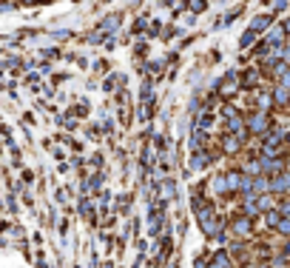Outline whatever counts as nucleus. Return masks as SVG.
<instances>
[{"label":"nucleus","instance_id":"13","mask_svg":"<svg viewBox=\"0 0 290 268\" xmlns=\"http://www.w3.org/2000/svg\"><path fill=\"white\" fill-rule=\"evenodd\" d=\"M256 43V32H250V29H247L245 35H242V40H239V46H242V49H247V46H253Z\"/></svg>","mask_w":290,"mask_h":268},{"label":"nucleus","instance_id":"4","mask_svg":"<svg viewBox=\"0 0 290 268\" xmlns=\"http://www.w3.org/2000/svg\"><path fill=\"white\" fill-rule=\"evenodd\" d=\"M219 143H222V152H225V157H236V154L242 152V137H236V134L222 131Z\"/></svg>","mask_w":290,"mask_h":268},{"label":"nucleus","instance_id":"11","mask_svg":"<svg viewBox=\"0 0 290 268\" xmlns=\"http://www.w3.org/2000/svg\"><path fill=\"white\" fill-rule=\"evenodd\" d=\"M213 123H216V117H213L211 111H202V114H199V120H196V125H199V128H205V131H211Z\"/></svg>","mask_w":290,"mask_h":268},{"label":"nucleus","instance_id":"8","mask_svg":"<svg viewBox=\"0 0 290 268\" xmlns=\"http://www.w3.org/2000/svg\"><path fill=\"white\" fill-rule=\"evenodd\" d=\"M273 26V15H256L253 20H250V32H267V29Z\"/></svg>","mask_w":290,"mask_h":268},{"label":"nucleus","instance_id":"15","mask_svg":"<svg viewBox=\"0 0 290 268\" xmlns=\"http://www.w3.org/2000/svg\"><path fill=\"white\" fill-rule=\"evenodd\" d=\"M128 200H131V197H120V203H117V211H120V214H125V211H128V206H131Z\"/></svg>","mask_w":290,"mask_h":268},{"label":"nucleus","instance_id":"3","mask_svg":"<svg viewBox=\"0 0 290 268\" xmlns=\"http://www.w3.org/2000/svg\"><path fill=\"white\" fill-rule=\"evenodd\" d=\"M222 152L219 149H199V152H191V157H188V169L193 171V174H199V171H208L211 169V163L213 160H219Z\"/></svg>","mask_w":290,"mask_h":268},{"label":"nucleus","instance_id":"18","mask_svg":"<svg viewBox=\"0 0 290 268\" xmlns=\"http://www.w3.org/2000/svg\"><path fill=\"white\" fill-rule=\"evenodd\" d=\"M287 6V0H273V12H279V9H284Z\"/></svg>","mask_w":290,"mask_h":268},{"label":"nucleus","instance_id":"1","mask_svg":"<svg viewBox=\"0 0 290 268\" xmlns=\"http://www.w3.org/2000/svg\"><path fill=\"white\" fill-rule=\"evenodd\" d=\"M228 228H230V237H233V240H253L256 220L236 211V217H230V220H228Z\"/></svg>","mask_w":290,"mask_h":268},{"label":"nucleus","instance_id":"5","mask_svg":"<svg viewBox=\"0 0 290 268\" xmlns=\"http://www.w3.org/2000/svg\"><path fill=\"white\" fill-rule=\"evenodd\" d=\"M270 94H273V106L276 108H290V89H284V86H279V83H273Z\"/></svg>","mask_w":290,"mask_h":268},{"label":"nucleus","instance_id":"10","mask_svg":"<svg viewBox=\"0 0 290 268\" xmlns=\"http://www.w3.org/2000/svg\"><path fill=\"white\" fill-rule=\"evenodd\" d=\"M253 194H270V177L267 174H259V177H253Z\"/></svg>","mask_w":290,"mask_h":268},{"label":"nucleus","instance_id":"2","mask_svg":"<svg viewBox=\"0 0 290 268\" xmlns=\"http://www.w3.org/2000/svg\"><path fill=\"white\" fill-rule=\"evenodd\" d=\"M245 125H247V134L264 137L273 128V111H250V114H245Z\"/></svg>","mask_w":290,"mask_h":268},{"label":"nucleus","instance_id":"6","mask_svg":"<svg viewBox=\"0 0 290 268\" xmlns=\"http://www.w3.org/2000/svg\"><path fill=\"white\" fill-rule=\"evenodd\" d=\"M208 143H211V134L205 131V128H193L191 131V152H199V149H208Z\"/></svg>","mask_w":290,"mask_h":268},{"label":"nucleus","instance_id":"9","mask_svg":"<svg viewBox=\"0 0 290 268\" xmlns=\"http://www.w3.org/2000/svg\"><path fill=\"white\" fill-rule=\"evenodd\" d=\"M262 220H264V228H267V231H276V228H279L281 225V220H284V217L279 214V211H276V208H273V211H264L262 214Z\"/></svg>","mask_w":290,"mask_h":268},{"label":"nucleus","instance_id":"7","mask_svg":"<svg viewBox=\"0 0 290 268\" xmlns=\"http://www.w3.org/2000/svg\"><path fill=\"white\" fill-rule=\"evenodd\" d=\"M264 43H270V46H284L287 43V32H284V26H270L267 29Z\"/></svg>","mask_w":290,"mask_h":268},{"label":"nucleus","instance_id":"14","mask_svg":"<svg viewBox=\"0 0 290 268\" xmlns=\"http://www.w3.org/2000/svg\"><path fill=\"white\" fill-rule=\"evenodd\" d=\"M276 234H281L284 240H287V237H290V217H284V220H281V225H279V228H276Z\"/></svg>","mask_w":290,"mask_h":268},{"label":"nucleus","instance_id":"16","mask_svg":"<svg viewBox=\"0 0 290 268\" xmlns=\"http://www.w3.org/2000/svg\"><path fill=\"white\" fill-rule=\"evenodd\" d=\"M276 83H279V86H284V89H290V69H287L284 74H281V77H279Z\"/></svg>","mask_w":290,"mask_h":268},{"label":"nucleus","instance_id":"17","mask_svg":"<svg viewBox=\"0 0 290 268\" xmlns=\"http://www.w3.org/2000/svg\"><path fill=\"white\" fill-rule=\"evenodd\" d=\"M151 72H154V74L162 72V60H154V63H151Z\"/></svg>","mask_w":290,"mask_h":268},{"label":"nucleus","instance_id":"12","mask_svg":"<svg viewBox=\"0 0 290 268\" xmlns=\"http://www.w3.org/2000/svg\"><path fill=\"white\" fill-rule=\"evenodd\" d=\"M276 211H279L281 217H290V197H279V200H276Z\"/></svg>","mask_w":290,"mask_h":268}]
</instances>
